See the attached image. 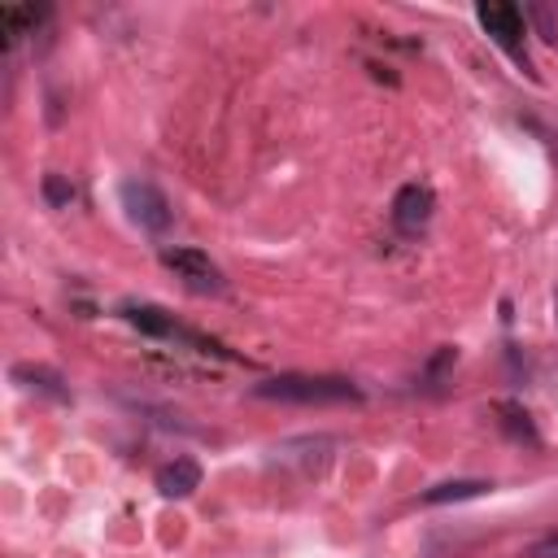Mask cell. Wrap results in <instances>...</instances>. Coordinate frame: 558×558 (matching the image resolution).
<instances>
[{
	"instance_id": "obj_1",
	"label": "cell",
	"mask_w": 558,
	"mask_h": 558,
	"mask_svg": "<svg viewBox=\"0 0 558 558\" xmlns=\"http://www.w3.org/2000/svg\"><path fill=\"white\" fill-rule=\"evenodd\" d=\"M253 397L288 401V405H344V401H362V388L340 375H275L253 384Z\"/></svg>"
},
{
	"instance_id": "obj_2",
	"label": "cell",
	"mask_w": 558,
	"mask_h": 558,
	"mask_svg": "<svg viewBox=\"0 0 558 558\" xmlns=\"http://www.w3.org/2000/svg\"><path fill=\"white\" fill-rule=\"evenodd\" d=\"M118 196H122L126 218H131L135 227H144V231H166L170 218H174L166 192H161L157 183H148V179H126V183L118 187Z\"/></svg>"
},
{
	"instance_id": "obj_3",
	"label": "cell",
	"mask_w": 558,
	"mask_h": 558,
	"mask_svg": "<svg viewBox=\"0 0 558 558\" xmlns=\"http://www.w3.org/2000/svg\"><path fill=\"white\" fill-rule=\"evenodd\" d=\"M336 453V440L331 436H292V440H279L270 449V466H283V471H301V475H323L327 462Z\"/></svg>"
},
{
	"instance_id": "obj_4",
	"label": "cell",
	"mask_w": 558,
	"mask_h": 558,
	"mask_svg": "<svg viewBox=\"0 0 558 558\" xmlns=\"http://www.w3.org/2000/svg\"><path fill=\"white\" fill-rule=\"evenodd\" d=\"M475 17H480V26L493 35V44L497 48H506L527 74H532V65H527V52H523V13L514 9V4H480L475 9Z\"/></svg>"
},
{
	"instance_id": "obj_5",
	"label": "cell",
	"mask_w": 558,
	"mask_h": 558,
	"mask_svg": "<svg viewBox=\"0 0 558 558\" xmlns=\"http://www.w3.org/2000/svg\"><path fill=\"white\" fill-rule=\"evenodd\" d=\"M122 314H126V323H131L135 331H144V336H157V340H183V344H192V349H201V353H218L214 340L183 331V327H179L166 310H157V305H122Z\"/></svg>"
},
{
	"instance_id": "obj_6",
	"label": "cell",
	"mask_w": 558,
	"mask_h": 558,
	"mask_svg": "<svg viewBox=\"0 0 558 558\" xmlns=\"http://www.w3.org/2000/svg\"><path fill=\"white\" fill-rule=\"evenodd\" d=\"M161 262L192 288V292H222L227 283H222V270L209 262V253H201V248H166L161 253Z\"/></svg>"
},
{
	"instance_id": "obj_7",
	"label": "cell",
	"mask_w": 558,
	"mask_h": 558,
	"mask_svg": "<svg viewBox=\"0 0 558 558\" xmlns=\"http://www.w3.org/2000/svg\"><path fill=\"white\" fill-rule=\"evenodd\" d=\"M432 209H436L432 187H427V183H405V187H397V196H392V227H397L401 235H418V231L432 222Z\"/></svg>"
},
{
	"instance_id": "obj_8",
	"label": "cell",
	"mask_w": 558,
	"mask_h": 558,
	"mask_svg": "<svg viewBox=\"0 0 558 558\" xmlns=\"http://www.w3.org/2000/svg\"><path fill=\"white\" fill-rule=\"evenodd\" d=\"M201 488V462L196 458H174L157 471V493L170 497V501H183Z\"/></svg>"
},
{
	"instance_id": "obj_9",
	"label": "cell",
	"mask_w": 558,
	"mask_h": 558,
	"mask_svg": "<svg viewBox=\"0 0 558 558\" xmlns=\"http://www.w3.org/2000/svg\"><path fill=\"white\" fill-rule=\"evenodd\" d=\"M9 375H13V384H22L26 392H39V397H48V401H70V388H65L61 371H52V366H31V362H17Z\"/></svg>"
},
{
	"instance_id": "obj_10",
	"label": "cell",
	"mask_w": 558,
	"mask_h": 558,
	"mask_svg": "<svg viewBox=\"0 0 558 558\" xmlns=\"http://www.w3.org/2000/svg\"><path fill=\"white\" fill-rule=\"evenodd\" d=\"M493 484L488 480H445V484H432L423 493L427 506H445V501H466V497H484Z\"/></svg>"
},
{
	"instance_id": "obj_11",
	"label": "cell",
	"mask_w": 558,
	"mask_h": 558,
	"mask_svg": "<svg viewBox=\"0 0 558 558\" xmlns=\"http://www.w3.org/2000/svg\"><path fill=\"white\" fill-rule=\"evenodd\" d=\"M497 414H506V418H501V427H506V436H510V440H527V445H541V436H536V427H532L527 410H519V405L501 401V405H497Z\"/></svg>"
},
{
	"instance_id": "obj_12",
	"label": "cell",
	"mask_w": 558,
	"mask_h": 558,
	"mask_svg": "<svg viewBox=\"0 0 558 558\" xmlns=\"http://www.w3.org/2000/svg\"><path fill=\"white\" fill-rule=\"evenodd\" d=\"M39 17H44V9H31V4H26V9H4V13H0V31H4V48H13V44L22 39V31H26V26H35Z\"/></svg>"
},
{
	"instance_id": "obj_13",
	"label": "cell",
	"mask_w": 558,
	"mask_h": 558,
	"mask_svg": "<svg viewBox=\"0 0 558 558\" xmlns=\"http://www.w3.org/2000/svg\"><path fill=\"white\" fill-rule=\"evenodd\" d=\"M44 201H48L52 209H65V205L74 201V183H70L65 174H57V170L44 174Z\"/></svg>"
},
{
	"instance_id": "obj_14",
	"label": "cell",
	"mask_w": 558,
	"mask_h": 558,
	"mask_svg": "<svg viewBox=\"0 0 558 558\" xmlns=\"http://www.w3.org/2000/svg\"><path fill=\"white\" fill-rule=\"evenodd\" d=\"M527 17L541 26L545 39H558V26H554V13H549V9H527Z\"/></svg>"
}]
</instances>
